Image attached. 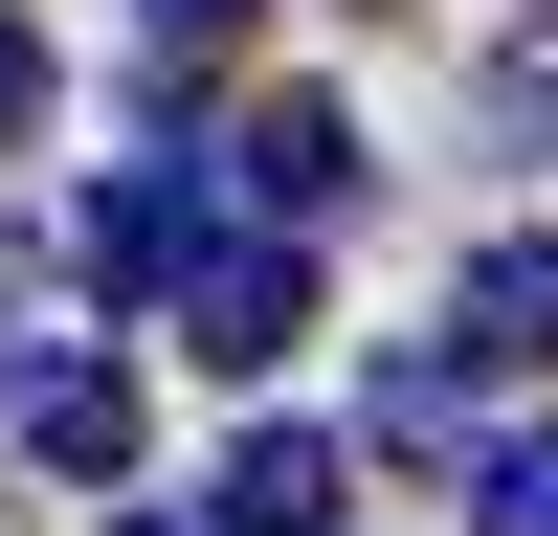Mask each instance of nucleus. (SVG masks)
<instances>
[{
	"mask_svg": "<svg viewBox=\"0 0 558 536\" xmlns=\"http://www.w3.org/2000/svg\"><path fill=\"white\" fill-rule=\"evenodd\" d=\"M0 447H23L45 491H134L157 402H134V357H112V336H23V357H0Z\"/></svg>",
	"mask_w": 558,
	"mask_h": 536,
	"instance_id": "f257e3e1",
	"label": "nucleus"
},
{
	"mask_svg": "<svg viewBox=\"0 0 558 536\" xmlns=\"http://www.w3.org/2000/svg\"><path fill=\"white\" fill-rule=\"evenodd\" d=\"M179 336H202V380H268V357L313 336V268H291V223H202V246H179Z\"/></svg>",
	"mask_w": 558,
	"mask_h": 536,
	"instance_id": "f03ea898",
	"label": "nucleus"
},
{
	"mask_svg": "<svg viewBox=\"0 0 558 536\" xmlns=\"http://www.w3.org/2000/svg\"><path fill=\"white\" fill-rule=\"evenodd\" d=\"M202 536H336V447H313V425H246L202 470Z\"/></svg>",
	"mask_w": 558,
	"mask_h": 536,
	"instance_id": "39448f33",
	"label": "nucleus"
},
{
	"mask_svg": "<svg viewBox=\"0 0 558 536\" xmlns=\"http://www.w3.org/2000/svg\"><path fill=\"white\" fill-rule=\"evenodd\" d=\"M246 202L268 223H336L357 202V112H336V89H268V112H246Z\"/></svg>",
	"mask_w": 558,
	"mask_h": 536,
	"instance_id": "20e7f679",
	"label": "nucleus"
},
{
	"mask_svg": "<svg viewBox=\"0 0 558 536\" xmlns=\"http://www.w3.org/2000/svg\"><path fill=\"white\" fill-rule=\"evenodd\" d=\"M380 447H470V336H447V357H380Z\"/></svg>",
	"mask_w": 558,
	"mask_h": 536,
	"instance_id": "0eeeda50",
	"label": "nucleus"
},
{
	"mask_svg": "<svg viewBox=\"0 0 558 536\" xmlns=\"http://www.w3.org/2000/svg\"><path fill=\"white\" fill-rule=\"evenodd\" d=\"M447 336H470V380H536V357H558V223H514V246H470Z\"/></svg>",
	"mask_w": 558,
	"mask_h": 536,
	"instance_id": "7ed1b4c3",
	"label": "nucleus"
},
{
	"mask_svg": "<svg viewBox=\"0 0 558 536\" xmlns=\"http://www.w3.org/2000/svg\"><path fill=\"white\" fill-rule=\"evenodd\" d=\"M45 112V23H0V134H23Z\"/></svg>",
	"mask_w": 558,
	"mask_h": 536,
	"instance_id": "9d476101",
	"label": "nucleus"
},
{
	"mask_svg": "<svg viewBox=\"0 0 558 536\" xmlns=\"http://www.w3.org/2000/svg\"><path fill=\"white\" fill-rule=\"evenodd\" d=\"M492 134H514V157H558V45H514V68H492Z\"/></svg>",
	"mask_w": 558,
	"mask_h": 536,
	"instance_id": "1a4fd4ad",
	"label": "nucleus"
},
{
	"mask_svg": "<svg viewBox=\"0 0 558 536\" xmlns=\"http://www.w3.org/2000/svg\"><path fill=\"white\" fill-rule=\"evenodd\" d=\"M134 23H157V45H223V23H246V0H134Z\"/></svg>",
	"mask_w": 558,
	"mask_h": 536,
	"instance_id": "9b49d317",
	"label": "nucleus"
},
{
	"mask_svg": "<svg viewBox=\"0 0 558 536\" xmlns=\"http://www.w3.org/2000/svg\"><path fill=\"white\" fill-rule=\"evenodd\" d=\"M179 246H202V202H179V179H112V202L68 223V268H89V291H179Z\"/></svg>",
	"mask_w": 558,
	"mask_h": 536,
	"instance_id": "423d86ee",
	"label": "nucleus"
},
{
	"mask_svg": "<svg viewBox=\"0 0 558 536\" xmlns=\"http://www.w3.org/2000/svg\"><path fill=\"white\" fill-rule=\"evenodd\" d=\"M470 536H558V425L536 447H470Z\"/></svg>",
	"mask_w": 558,
	"mask_h": 536,
	"instance_id": "6e6552de",
	"label": "nucleus"
},
{
	"mask_svg": "<svg viewBox=\"0 0 558 536\" xmlns=\"http://www.w3.org/2000/svg\"><path fill=\"white\" fill-rule=\"evenodd\" d=\"M112 536H179V514H112Z\"/></svg>",
	"mask_w": 558,
	"mask_h": 536,
	"instance_id": "f8f14e48",
	"label": "nucleus"
}]
</instances>
